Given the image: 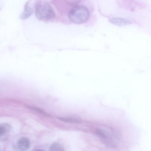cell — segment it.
I'll return each instance as SVG.
<instances>
[{"label": "cell", "mask_w": 151, "mask_h": 151, "mask_svg": "<svg viewBox=\"0 0 151 151\" xmlns=\"http://www.w3.org/2000/svg\"><path fill=\"white\" fill-rule=\"evenodd\" d=\"M96 134L106 146L115 148L123 141V136L120 131L114 130L110 128H99L95 130Z\"/></svg>", "instance_id": "obj_1"}, {"label": "cell", "mask_w": 151, "mask_h": 151, "mask_svg": "<svg viewBox=\"0 0 151 151\" xmlns=\"http://www.w3.org/2000/svg\"><path fill=\"white\" fill-rule=\"evenodd\" d=\"M89 16L88 9L83 5L76 6L69 11L68 17L70 20L76 24H81L86 22Z\"/></svg>", "instance_id": "obj_2"}, {"label": "cell", "mask_w": 151, "mask_h": 151, "mask_svg": "<svg viewBox=\"0 0 151 151\" xmlns=\"http://www.w3.org/2000/svg\"><path fill=\"white\" fill-rule=\"evenodd\" d=\"M35 12L36 17L42 21L50 20L55 16V12L51 6L45 2L37 4L36 6Z\"/></svg>", "instance_id": "obj_3"}, {"label": "cell", "mask_w": 151, "mask_h": 151, "mask_svg": "<svg viewBox=\"0 0 151 151\" xmlns=\"http://www.w3.org/2000/svg\"><path fill=\"white\" fill-rule=\"evenodd\" d=\"M109 22L115 25L122 27L130 24L131 22L129 20L119 17H114L110 19Z\"/></svg>", "instance_id": "obj_4"}, {"label": "cell", "mask_w": 151, "mask_h": 151, "mask_svg": "<svg viewBox=\"0 0 151 151\" xmlns=\"http://www.w3.org/2000/svg\"><path fill=\"white\" fill-rule=\"evenodd\" d=\"M30 145V141L26 137H23L20 138L17 141L19 148L21 150H25L28 149Z\"/></svg>", "instance_id": "obj_5"}, {"label": "cell", "mask_w": 151, "mask_h": 151, "mask_svg": "<svg viewBox=\"0 0 151 151\" xmlns=\"http://www.w3.org/2000/svg\"><path fill=\"white\" fill-rule=\"evenodd\" d=\"M25 106L28 109L36 112L44 116L48 117H50L51 116L50 114L45 111L38 107L29 105H26Z\"/></svg>", "instance_id": "obj_6"}, {"label": "cell", "mask_w": 151, "mask_h": 151, "mask_svg": "<svg viewBox=\"0 0 151 151\" xmlns=\"http://www.w3.org/2000/svg\"><path fill=\"white\" fill-rule=\"evenodd\" d=\"M58 119L60 121L69 123L79 124L81 123V121L77 119L58 117Z\"/></svg>", "instance_id": "obj_7"}, {"label": "cell", "mask_w": 151, "mask_h": 151, "mask_svg": "<svg viewBox=\"0 0 151 151\" xmlns=\"http://www.w3.org/2000/svg\"><path fill=\"white\" fill-rule=\"evenodd\" d=\"M32 12V9L28 6L27 3L24 11L21 15V18L23 19L27 18L31 15Z\"/></svg>", "instance_id": "obj_8"}, {"label": "cell", "mask_w": 151, "mask_h": 151, "mask_svg": "<svg viewBox=\"0 0 151 151\" xmlns=\"http://www.w3.org/2000/svg\"><path fill=\"white\" fill-rule=\"evenodd\" d=\"M49 150L51 151H63L64 150V149L62 145L58 143H55L50 146Z\"/></svg>", "instance_id": "obj_9"}, {"label": "cell", "mask_w": 151, "mask_h": 151, "mask_svg": "<svg viewBox=\"0 0 151 151\" xmlns=\"http://www.w3.org/2000/svg\"><path fill=\"white\" fill-rule=\"evenodd\" d=\"M10 127L7 124H3L0 126V137L4 135L9 131Z\"/></svg>", "instance_id": "obj_10"}, {"label": "cell", "mask_w": 151, "mask_h": 151, "mask_svg": "<svg viewBox=\"0 0 151 151\" xmlns=\"http://www.w3.org/2000/svg\"><path fill=\"white\" fill-rule=\"evenodd\" d=\"M68 4L72 6H76L78 4L81 0H64Z\"/></svg>", "instance_id": "obj_11"}]
</instances>
